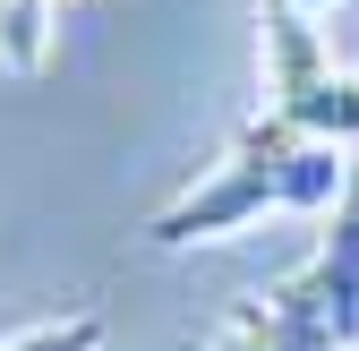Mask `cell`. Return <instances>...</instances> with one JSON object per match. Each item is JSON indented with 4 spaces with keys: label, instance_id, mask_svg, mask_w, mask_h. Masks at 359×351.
<instances>
[{
    "label": "cell",
    "instance_id": "cell-1",
    "mask_svg": "<svg viewBox=\"0 0 359 351\" xmlns=\"http://www.w3.org/2000/svg\"><path fill=\"white\" fill-rule=\"evenodd\" d=\"M342 197H351V146L308 138L283 112H257L240 138L222 146V163L205 180H189L146 223V240L154 249H197V240H222V232L257 223V214H325Z\"/></svg>",
    "mask_w": 359,
    "mask_h": 351
},
{
    "label": "cell",
    "instance_id": "cell-2",
    "mask_svg": "<svg viewBox=\"0 0 359 351\" xmlns=\"http://www.w3.org/2000/svg\"><path fill=\"white\" fill-rule=\"evenodd\" d=\"M265 112H283L291 128H308V138H334L359 154V77L334 69L325 34L308 9H274L265 0Z\"/></svg>",
    "mask_w": 359,
    "mask_h": 351
},
{
    "label": "cell",
    "instance_id": "cell-3",
    "mask_svg": "<svg viewBox=\"0 0 359 351\" xmlns=\"http://www.w3.org/2000/svg\"><path fill=\"white\" fill-rule=\"evenodd\" d=\"M52 52V0H0V69L34 77Z\"/></svg>",
    "mask_w": 359,
    "mask_h": 351
},
{
    "label": "cell",
    "instance_id": "cell-4",
    "mask_svg": "<svg viewBox=\"0 0 359 351\" xmlns=\"http://www.w3.org/2000/svg\"><path fill=\"white\" fill-rule=\"evenodd\" d=\"M0 351H103V317H95V309H60V317L9 334Z\"/></svg>",
    "mask_w": 359,
    "mask_h": 351
},
{
    "label": "cell",
    "instance_id": "cell-5",
    "mask_svg": "<svg viewBox=\"0 0 359 351\" xmlns=\"http://www.w3.org/2000/svg\"><path fill=\"white\" fill-rule=\"evenodd\" d=\"M274 9H308V18H325V9H334V0H274Z\"/></svg>",
    "mask_w": 359,
    "mask_h": 351
},
{
    "label": "cell",
    "instance_id": "cell-6",
    "mask_svg": "<svg viewBox=\"0 0 359 351\" xmlns=\"http://www.w3.org/2000/svg\"><path fill=\"white\" fill-rule=\"evenodd\" d=\"M342 206H359V154H351V197H342Z\"/></svg>",
    "mask_w": 359,
    "mask_h": 351
}]
</instances>
